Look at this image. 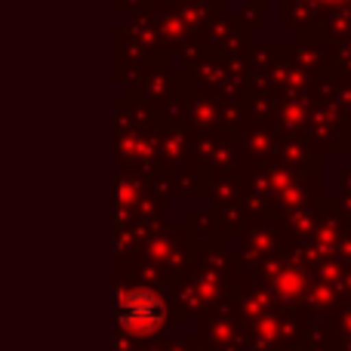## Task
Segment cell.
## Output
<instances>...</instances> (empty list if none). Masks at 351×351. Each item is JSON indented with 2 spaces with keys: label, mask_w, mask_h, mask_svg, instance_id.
I'll list each match as a JSON object with an SVG mask.
<instances>
[{
  "label": "cell",
  "mask_w": 351,
  "mask_h": 351,
  "mask_svg": "<svg viewBox=\"0 0 351 351\" xmlns=\"http://www.w3.org/2000/svg\"><path fill=\"white\" fill-rule=\"evenodd\" d=\"M117 317L121 327L133 336H152L164 327L167 321V305L158 293L145 290V287H133L117 296Z\"/></svg>",
  "instance_id": "obj_1"
}]
</instances>
